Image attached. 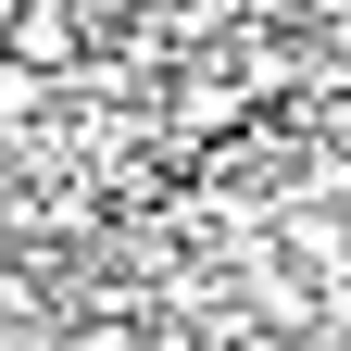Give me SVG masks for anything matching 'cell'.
I'll list each match as a JSON object with an SVG mask.
<instances>
[{
    "label": "cell",
    "mask_w": 351,
    "mask_h": 351,
    "mask_svg": "<svg viewBox=\"0 0 351 351\" xmlns=\"http://www.w3.org/2000/svg\"><path fill=\"white\" fill-rule=\"evenodd\" d=\"M13 13H25V0H0V38H13Z\"/></svg>",
    "instance_id": "6da1fadb"
}]
</instances>
